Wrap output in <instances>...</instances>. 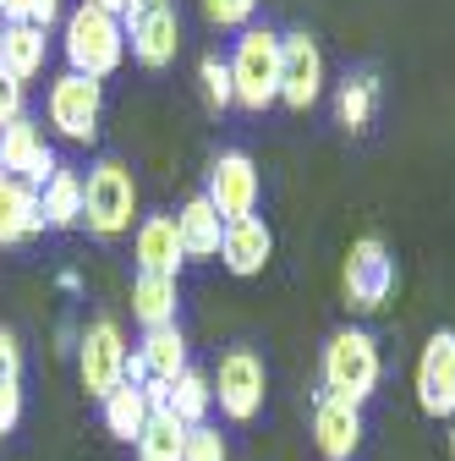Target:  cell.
Returning a JSON list of instances; mask_svg holds the SVG:
<instances>
[{
  "mask_svg": "<svg viewBox=\"0 0 455 461\" xmlns=\"http://www.w3.org/2000/svg\"><path fill=\"white\" fill-rule=\"evenodd\" d=\"M61 50H67V72H83V77L104 83L127 61V28H121V17H104L99 6L83 0L61 28Z\"/></svg>",
  "mask_w": 455,
  "mask_h": 461,
  "instance_id": "6da1fadb",
  "label": "cell"
},
{
  "mask_svg": "<svg viewBox=\"0 0 455 461\" xmlns=\"http://www.w3.org/2000/svg\"><path fill=\"white\" fill-rule=\"evenodd\" d=\"M138 214V182L121 159H99L83 176V220L94 237H121Z\"/></svg>",
  "mask_w": 455,
  "mask_h": 461,
  "instance_id": "7a4b0ae2",
  "label": "cell"
},
{
  "mask_svg": "<svg viewBox=\"0 0 455 461\" xmlns=\"http://www.w3.org/2000/svg\"><path fill=\"white\" fill-rule=\"evenodd\" d=\"M379 374H384L379 340L368 330H335L329 335V346H324V390H335V395H346V401L362 407V401L379 390Z\"/></svg>",
  "mask_w": 455,
  "mask_h": 461,
  "instance_id": "3957f363",
  "label": "cell"
},
{
  "mask_svg": "<svg viewBox=\"0 0 455 461\" xmlns=\"http://www.w3.org/2000/svg\"><path fill=\"white\" fill-rule=\"evenodd\" d=\"M231 94L242 110H269L280 99V33L247 28L231 55Z\"/></svg>",
  "mask_w": 455,
  "mask_h": 461,
  "instance_id": "277c9868",
  "label": "cell"
},
{
  "mask_svg": "<svg viewBox=\"0 0 455 461\" xmlns=\"http://www.w3.org/2000/svg\"><path fill=\"white\" fill-rule=\"evenodd\" d=\"M127 44H132V61L159 72L176 61L182 50V17H176V0H132V12L121 17Z\"/></svg>",
  "mask_w": 455,
  "mask_h": 461,
  "instance_id": "5b68a950",
  "label": "cell"
},
{
  "mask_svg": "<svg viewBox=\"0 0 455 461\" xmlns=\"http://www.w3.org/2000/svg\"><path fill=\"white\" fill-rule=\"evenodd\" d=\"M99 110H104V83L83 77V72H61L49 83V99H44V115L49 127L72 138V143H94L99 138Z\"/></svg>",
  "mask_w": 455,
  "mask_h": 461,
  "instance_id": "8992f818",
  "label": "cell"
},
{
  "mask_svg": "<svg viewBox=\"0 0 455 461\" xmlns=\"http://www.w3.org/2000/svg\"><path fill=\"white\" fill-rule=\"evenodd\" d=\"M209 384H214V401H219L225 418H231V423H253L258 407H263V390H269V368H263L258 352L236 346V352L219 357V374Z\"/></svg>",
  "mask_w": 455,
  "mask_h": 461,
  "instance_id": "52a82bcc",
  "label": "cell"
},
{
  "mask_svg": "<svg viewBox=\"0 0 455 461\" xmlns=\"http://www.w3.org/2000/svg\"><path fill=\"white\" fill-rule=\"evenodd\" d=\"M340 285H346L352 313H379L389 303V292H395V258H389V248L379 237L352 242L346 269H340Z\"/></svg>",
  "mask_w": 455,
  "mask_h": 461,
  "instance_id": "ba28073f",
  "label": "cell"
},
{
  "mask_svg": "<svg viewBox=\"0 0 455 461\" xmlns=\"http://www.w3.org/2000/svg\"><path fill=\"white\" fill-rule=\"evenodd\" d=\"M121 374H127V335H121V324L116 319H94L83 330V340H77V379H83V390L104 401L121 384Z\"/></svg>",
  "mask_w": 455,
  "mask_h": 461,
  "instance_id": "9c48e42d",
  "label": "cell"
},
{
  "mask_svg": "<svg viewBox=\"0 0 455 461\" xmlns=\"http://www.w3.org/2000/svg\"><path fill=\"white\" fill-rule=\"evenodd\" d=\"M55 170H61V159H55V149L44 143V127L33 122V115H17V122L0 127V176L44 187Z\"/></svg>",
  "mask_w": 455,
  "mask_h": 461,
  "instance_id": "30bf717a",
  "label": "cell"
},
{
  "mask_svg": "<svg viewBox=\"0 0 455 461\" xmlns=\"http://www.w3.org/2000/svg\"><path fill=\"white\" fill-rule=\"evenodd\" d=\"M324 94V50L313 33H280V104L308 110Z\"/></svg>",
  "mask_w": 455,
  "mask_h": 461,
  "instance_id": "8fae6325",
  "label": "cell"
},
{
  "mask_svg": "<svg viewBox=\"0 0 455 461\" xmlns=\"http://www.w3.org/2000/svg\"><path fill=\"white\" fill-rule=\"evenodd\" d=\"M209 203H214V214L231 225V220H242V214H253L258 209V165H253V154H242V149H225L219 159H214V170H209V193H203Z\"/></svg>",
  "mask_w": 455,
  "mask_h": 461,
  "instance_id": "7c38bea8",
  "label": "cell"
},
{
  "mask_svg": "<svg viewBox=\"0 0 455 461\" xmlns=\"http://www.w3.org/2000/svg\"><path fill=\"white\" fill-rule=\"evenodd\" d=\"M417 407L428 418H455V330H433L417 357Z\"/></svg>",
  "mask_w": 455,
  "mask_h": 461,
  "instance_id": "4fadbf2b",
  "label": "cell"
},
{
  "mask_svg": "<svg viewBox=\"0 0 455 461\" xmlns=\"http://www.w3.org/2000/svg\"><path fill=\"white\" fill-rule=\"evenodd\" d=\"M313 445L324 461H352L362 445V407L335 390H318L313 401Z\"/></svg>",
  "mask_w": 455,
  "mask_h": 461,
  "instance_id": "5bb4252c",
  "label": "cell"
},
{
  "mask_svg": "<svg viewBox=\"0 0 455 461\" xmlns=\"http://www.w3.org/2000/svg\"><path fill=\"white\" fill-rule=\"evenodd\" d=\"M132 258H138V275H165V280H176L182 264H187L176 214H148V220L138 225V237H132Z\"/></svg>",
  "mask_w": 455,
  "mask_h": 461,
  "instance_id": "9a60e30c",
  "label": "cell"
},
{
  "mask_svg": "<svg viewBox=\"0 0 455 461\" xmlns=\"http://www.w3.org/2000/svg\"><path fill=\"white\" fill-rule=\"evenodd\" d=\"M274 258V230L258 220V214H242V220H231L225 225V237H219V264L231 269V275H258L263 264Z\"/></svg>",
  "mask_w": 455,
  "mask_h": 461,
  "instance_id": "2e32d148",
  "label": "cell"
},
{
  "mask_svg": "<svg viewBox=\"0 0 455 461\" xmlns=\"http://www.w3.org/2000/svg\"><path fill=\"white\" fill-rule=\"evenodd\" d=\"M39 230H44L39 187H28V182H17V176H0V248L33 242Z\"/></svg>",
  "mask_w": 455,
  "mask_h": 461,
  "instance_id": "e0dca14e",
  "label": "cell"
},
{
  "mask_svg": "<svg viewBox=\"0 0 455 461\" xmlns=\"http://www.w3.org/2000/svg\"><path fill=\"white\" fill-rule=\"evenodd\" d=\"M44 28L33 23H6V39H0V72H12L22 88L44 72Z\"/></svg>",
  "mask_w": 455,
  "mask_h": 461,
  "instance_id": "ac0fdd59",
  "label": "cell"
},
{
  "mask_svg": "<svg viewBox=\"0 0 455 461\" xmlns=\"http://www.w3.org/2000/svg\"><path fill=\"white\" fill-rule=\"evenodd\" d=\"M176 230H182V253H187V258H219L225 220L214 214V203H209L203 193L182 203V214H176Z\"/></svg>",
  "mask_w": 455,
  "mask_h": 461,
  "instance_id": "d6986e66",
  "label": "cell"
},
{
  "mask_svg": "<svg viewBox=\"0 0 455 461\" xmlns=\"http://www.w3.org/2000/svg\"><path fill=\"white\" fill-rule=\"evenodd\" d=\"M143 363H148V379H165V384H176L192 363H187V335L182 324H159V330H143Z\"/></svg>",
  "mask_w": 455,
  "mask_h": 461,
  "instance_id": "ffe728a7",
  "label": "cell"
},
{
  "mask_svg": "<svg viewBox=\"0 0 455 461\" xmlns=\"http://www.w3.org/2000/svg\"><path fill=\"white\" fill-rule=\"evenodd\" d=\"M176 308H182V285L176 280H165V275H138L132 280V319L143 330L176 324Z\"/></svg>",
  "mask_w": 455,
  "mask_h": 461,
  "instance_id": "44dd1931",
  "label": "cell"
},
{
  "mask_svg": "<svg viewBox=\"0 0 455 461\" xmlns=\"http://www.w3.org/2000/svg\"><path fill=\"white\" fill-rule=\"evenodd\" d=\"M39 209H44V225L49 230H72L83 225V176L77 170H55V176L39 187Z\"/></svg>",
  "mask_w": 455,
  "mask_h": 461,
  "instance_id": "7402d4cb",
  "label": "cell"
},
{
  "mask_svg": "<svg viewBox=\"0 0 455 461\" xmlns=\"http://www.w3.org/2000/svg\"><path fill=\"white\" fill-rule=\"evenodd\" d=\"M99 412H104V429H110V439H121V445H138V434H143V423H148V395L138 390V384H116L104 401H99Z\"/></svg>",
  "mask_w": 455,
  "mask_h": 461,
  "instance_id": "603a6c76",
  "label": "cell"
},
{
  "mask_svg": "<svg viewBox=\"0 0 455 461\" xmlns=\"http://www.w3.org/2000/svg\"><path fill=\"white\" fill-rule=\"evenodd\" d=\"M138 461H182V450H187V423L176 418V412H148V423H143V434H138Z\"/></svg>",
  "mask_w": 455,
  "mask_h": 461,
  "instance_id": "cb8c5ba5",
  "label": "cell"
},
{
  "mask_svg": "<svg viewBox=\"0 0 455 461\" xmlns=\"http://www.w3.org/2000/svg\"><path fill=\"white\" fill-rule=\"evenodd\" d=\"M335 110H340V127L362 132V127L373 122V110H379V77H373V72H357V77H346V83H340V99H335Z\"/></svg>",
  "mask_w": 455,
  "mask_h": 461,
  "instance_id": "d4e9b609",
  "label": "cell"
},
{
  "mask_svg": "<svg viewBox=\"0 0 455 461\" xmlns=\"http://www.w3.org/2000/svg\"><path fill=\"white\" fill-rule=\"evenodd\" d=\"M209 407H214V384H209V374H198V368H187L176 384H170V412H176L187 429H198V423H209Z\"/></svg>",
  "mask_w": 455,
  "mask_h": 461,
  "instance_id": "484cf974",
  "label": "cell"
},
{
  "mask_svg": "<svg viewBox=\"0 0 455 461\" xmlns=\"http://www.w3.org/2000/svg\"><path fill=\"white\" fill-rule=\"evenodd\" d=\"M198 83H203V104L209 110H231L236 94H231V67L219 61V55H203L198 61Z\"/></svg>",
  "mask_w": 455,
  "mask_h": 461,
  "instance_id": "4316f807",
  "label": "cell"
},
{
  "mask_svg": "<svg viewBox=\"0 0 455 461\" xmlns=\"http://www.w3.org/2000/svg\"><path fill=\"white\" fill-rule=\"evenodd\" d=\"M258 12V0H203V17L214 28H247Z\"/></svg>",
  "mask_w": 455,
  "mask_h": 461,
  "instance_id": "83f0119b",
  "label": "cell"
},
{
  "mask_svg": "<svg viewBox=\"0 0 455 461\" xmlns=\"http://www.w3.org/2000/svg\"><path fill=\"white\" fill-rule=\"evenodd\" d=\"M182 461H231V456H225V439H219V429L198 423V429H187V450H182Z\"/></svg>",
  "mask_w": 455,
  "mask_h": 461,
  "instance_id": "f1b7e54d",
  "label": "cell"
},
{
  "mask_svg": "<svg viewBox=\"0 0 455 461\" xmlns=\"http://www.w3.org/2000/svg\"><path fill=\"white\" fill-rule=\"evenodd\" d=\"M22 418V384L17 379H0V439H6Z\"/></svg>",
  "mask_w": 455,
  "mask_h": 461,
  "instance_id": "f546056e",
  "label": "cell"
},
{
  "mask_svg": "<svg viewBox=\"0 0 455 461\" xmlns=\"http://www.w3.org/2000/svg\"><path fill=\"white\" fill-rule=\"evenodd\" d=\"M17 115H28V110H22V83H17L12 72H0V127L17 122Z\"/></svg>",
  "mask_w": 455,
  "mask_h": 461,
  "instance_id": "4dcf8cb0",
  "label": "cell"
},
{
  "mask_svg": "<svg viewBox=\"0 0 455 461\" xmlns=\"http://www.w3.org/2000/svg\"><path fill=\"white\" fill-rule=\"evenodd\" d=\"M22 374V346L12 330H0V379H17Z\"/></svg>",
  "mask_w": 455,
  "mask_h": 461,
  "instance_id": "1f68e13d",
  "label": "cell"
},
{
  "mask_svg": "<svg viewBox=\"0 0 455 461\" xmlns=\"http://www.w3.org/2000/svg\"><path fill=\"white\" fill-rule=\"evenodd\" d=\"M55 17H61V0H33V17H28L33 28H44V33H49V23H55Z\"/></svg>",
  "mask_w": 455,
  "mask_h": 461,
  "instance_id": "d6a6232c",
  "label": "cell"
},
{
  "mask_svg": "<svg viewBox=\"0 0 455 461\" xmlns=\"http://www.w3.org/2000/svg\"><path fill=\"white\" fill-rule=\"evenodd\" d=\"M121 379H127V384H138V390L148 384V363H143V352H127V374H121Z\"/></svg>",
  "mask_w": 455,
  "mask_h": 461,
  "instance_id": "836d02e7",
  "label": "cell"
},
{
  "mask_svg": "<svg viewBox=\"0 0 455 461\" xmlns=\"http://www.w3.org/2000/svg\"><path fill=\"white\" fill-rule=\"evenodd\" d=\"M0 17H6V23H28V17H33V0H6V6H0Z\"/></svg>",
  "mask_w": 455,
  "mask_h": 461,
  "instance_id": "e575fe53",
  "label": "cell"
},
{
  "mask_svg": "<svg viewBox=\"0 0 455 461\" xmlns=\"http://www.w3.org/2000/svg\"><path fill=\"white\" fill-rule=\"evenodd\" d=\"M88 6H99L104 17H127V12H132V0H88Z\"/></svg>",
  "mask_w": 455,
  "mask_h": 461,
  "instance_id": "d590c367",
  "label": "cell"
},
{
  "mask_svg": "<svg viewBox=\"0 0 455 461\" xmlns=\"http://www.w3.org/2000/svg\"><path fill=\"white\" fill-rule=\"evenodd\" d=\"M450 456H455V418H450Z\"/></svg>",
  "mask_w": 455,
  "mask_h": 461,
  "instance_id": "8d00e7d4",
  "label": "cell"
},
{
  "mask_svg": "<svg viewBox=\"0 0 455 461\" xmlns=\"http://www.w3.org/2000/svg\"><path fill=\"white\" fill-rule=\"evenodd\" d=\"M0 39H6V17H0Z\"/></svg>",
  "mask_w": 455,
  "mask_h": 461,
  "instance_id": "74e56055",
  "label": "cell"
},
{
  "mask_svg": "<svg viewBox=\"0 0 455 461\" xmlns=\"http://www.w3.org/2000/svg\"><path fill=\"white\" fill-rule=\"evenodd\" d=\"M0 6H6V0H0Z\"/></svg>",
  "mask_w": 455,
  "mask_h": 461,
  "instance_id": "f35d334b",
  "label": "cell"
}]
</instances>
